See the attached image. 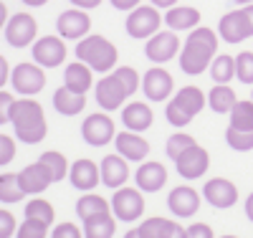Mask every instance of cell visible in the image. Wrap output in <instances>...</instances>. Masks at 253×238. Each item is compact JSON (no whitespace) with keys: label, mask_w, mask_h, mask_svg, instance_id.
<instances>
[{"label":"cell","mask_w":253,"mask_h":238,"mask_svg":"<svg viewBox=\"0 0 253 238\" xmlns=\"http://www.w3.org/2000/svg\"><path fill=\"white\" fill-rule=\"evenodd\" d=\"M187 238H215V236L208 223H193L187 228Z\"/></svg>","instance_id":"bcb514c9"},{"label":"cell","mask_w":253,"mask_h":238,"mask_svg":"<svg viewBox=\"0 0 253 238\" xmlns=\"http://www.w3.org/2000/svg\"><path fill=\"white\" fill-rule=\"evenodd\" d=\"M236 101H238L236 92L230 89V86H225V84L213 86V89H210V94H208L210 109L218 112V114H230V112H233V106H236Z\"/></svg>","instance_id":"f1b7e54d"},{"label":"cell","mask_w":253,"mask_h":238,"mask_svg":"<svg viewBox=\"0 0 253 238\" xmlns=\"http://www.w3.org/2000/svg\"><path fill=\"white\" fill-rule=\"evenodd\" d=\"M114 233H117V215L112 210L84 221V238H112Z\"/></svg>","instance_id":"4316f807"},{"label":"cell","mask_w":253,"mask_h":238,"mask_svg":"<svg viewBox=\"0 0 253 238\" xmlns=\"http://www.w3.org/2000/svg\"><path fill=\"white\" fill-rule=\"evenodd\" d=\"M203 198L213 208H233L238 200V188L225 178H213L203 185Z\"/></svg>","instance_id":"e0dca14e"},{"label":"cell","mask_w":253,"mask_h":238,"mask_svg":"<svg viewBox=\"0 0 253 238\" xmlns=\"http://www.w3.org/2000/svg\"><path fill=\"white\" fill-rule=\"evenodd\" d=\"M167 205H170V210L177 218H190V215H195L198 208H200V192L195 188H187V185L172 188L170 198H167Z\"/></svg>","instance_id":"ffe728a7"},{"label":"cell","mask_w":253,"mask_h":238,"mask_svg":"<svg viewBox=\"0 0 253 238\" xmlns=\"http://www.w3.org/2000/svg\"><path fill=\"white\" fill-rule=\"evenodd\" d=\"M91 71H94V69L86 66L84 61L69 63L66 74H63V86H66V89H71V92H76V94H86V92L91 89V84H94Z\"/></svg>","instance_id":"484cf974"},{"label":"cell","mask_w":253,"mask_h":238,"mask_svg":"<svg viewBox=\"0 0 253 238\" xmlns=\"http://www.w3.org/2000/svg\"><path fill=\"white\" fill-rule=\"evenodd\" d=\"M134 180H137V188L142 192H157L165 188L167 183V170L162 162H142L134 172Z\"/></svg>","instance_id":"7402d4cb"},{"label":"cell","mask_w":253,"mask_h":238,"mask_svg":"<svg viewBox=\"0 0 253 238\" xmlns=\"http://www.w3.org/2000/svg\"><path fill=\"white\" fill-rule=\"evenodd\" d=\"M129 160H124L119 152L117 155H107L101 160V183L107 188H122L126 180H129Z\"/></svg>","instance_id":"cb8c5ba5"},{"label":"cell","mask_w":253,"mask_h":238,"mask_svg":"<svg viewBox=\"0 0 253 238\" xmlns=\"http://www.w3.org/2000/svg\"><path fill=\"white\" fill-rule=\"evenodd\" d=\"M112 213L124 223L139 221L142 213H144L142 190H137V188H117L114 195H112Z\"/></svg>","instance_id":"52a82bcc"},{"label":"cell","mask_w":253,"mask_h":238,"mask_svg":"<svg viewBox=\"0 0 253 238\" xmlns=\"http://www.w3.org/2000/svg\"><path fill=\"white\" fill-rule=\"evenodd\" d=\"M69 180H71V185H74L76 190L89 192V190H94V188L101 183V167H99L94 160H89V157H81V160H76V162L71 165Z\"/></svg>","instance_id":"d6986e66"},{"label":"cell","mask_w":253,"mask_h":238,"mask_svg":"<svg viewBox=\"0 0 253 238\" xmlns=\"http://www.w3.org/2000/svg\"><path fill=\"white\" fill-rule=\"evenodd\" d=\"M124 238H142V236H139V231H137V228H132V231H126V236H124Z\"/></svg>","instance_id":"9f6ffc18"},{"label":"cell","mask_w":253,"mask_h":238,"mask_svg":"<svg viewBox=\"0 0 253 238\" xmlns=\"http://www.w3.org/2000/svg\"><path fill=\"white\" fill-rule=\"evenodd\" d=\"M172 89H175V81L170 71H165L162 66H152L142 76V92L150 101H165L172 94Z\"/></svg>","instance_id":"2e32d148"},{"label":"cell","mask_w":253,"mask_h":238,"mask_svg":"<svg viewBox=\"0 0 253 238\" xmlns=\"http://www.w3.org/2000/svg\"><path fill=\"white\" fill-rule=\"evenodd\" d=\"M112 210V203H107V198L96 195V192H86V195H81L79 203H76V213L81 221L91 218V215H99V213H109Z\"/></svg>","instance_id":"4dcf8cb0"},{"label":"cell","mask_w":253,"mask_h":238,"mask_svg":"<svg viewBox=\"0 0 253 238\" xmlns=\"http://www.w3.org/2000/svg\"><path fill=\"white\" fill-rule=\"evenodd\" d=\"M210 76H213L215 84H228L230 79L236 76V58L228 56V53L215 56L213 63H210Z\"/></svg>","instance_id":"d6a6232c"},{"label":"cell","mask_w":253,"mask_h":238,"mask_svg":"<svg viewBox=\"0 0 253 238\" xmlns=\"http://www.w3.org/2000/svg\"><path fill=\"white\" fill-rule=\"evenodd\" d=\"M10 122H13V129H15V137L20 142H26V144H38V142H43L46 135H48L43 106H41L33 96L15 99Z\"/></svg>","instance_id":"7a4b0ae2"},{"label":"cell","mask_w":253,"mask_h":238,"mask_svg":"<svg viewBox=\"0 0 253 238\" xmlns=\"http://www.w3.org/2000/svg\"><path fill=\"white\" fill-rule=\"evenodd\" d=\"M15 157V140L8 135H0V167L10 165Z\"/></svg>","instance_id":"b9f144b4"},{"label":"cell","mask_w":253,"mask_h":238,"mask_svg":"<svg viewBox=\"0 0 253 238\" xmlns=\"http://www.w3.org/2000/svg\"><path fill=\"white\" fill-rule=\"evenodd\" d=\"M71 5L81 8V10H91V8H99L101 0H71Z\"/></svg>","instance_id":"681fc988"},{"label":"cell","mask_w":253,"mask_h":238,"mask_svg":"<svg viewBox=\"0 0 253 238\" xmlns=\"http://www.w3.org/2000/svg\"><path fill=\"white\" fill-rule=\"evenodd\" d=\"M8 20H10V18H8V5L3 3V0H0V28H5Z\"/></svg>","instance_id":"f907efd6"},{"label":"cell","mask_w":253,"mask_h":238,"mask_svg":"<svg viewBox=\"0 0 253 238\" xmlns=\"http://www.w3.org/2000/svg\"><path fill=\"white\" fill-rule=\"evenodd\" d=\"M220 238H238V236H220Z\"/></svg>","instance_id":"680465c9"},{"label":"cell","mask_w":253,"mask_h":238,"mask_svg":"<svg viewBox=\"0 0 253 238\" xmlns=\"http://www.w3.org/2000/svg\"><path fill=\"white\" fill-rule=\"evenodd\" d=\"M218 51V33L205 26H198L190 31L185 46L180 51V69L190 76L205 74Z\"/></svg>","instance_id":"6da1fadb"},{"label":"cell","mask_w":253,"mask_h":238,"mask_svg":"<svg viewBox=\"0 0 253 238\" xmlns=\"http://www.w3.org/2000/svg\"><path fill=\"white\" fill-rule=\"evenodd\" d=\"M182 51V43L177 38V31H157L152 38H147L144 56L155 63H167Z\"/></svg>","instance_id":"9c48e42d"},{"label":"cell","mask_w":253,"mask_h":238,"mask_svg":"<svg viewBox=\"0 0 253 238\" xmlns=\"http://www.w3.org/2000/svg\"><path fill=\"white\" fill-rule=\"evenodd\" d=\"M46 3H48V0H23V5H31V8H41Z\"/></svg>","instance_id":"db71d44e"},{"label":"cell","mask_w":253,"mask_h":238,"mask_svg":"<svg viewBox=\"0 0 253 238\" xmlns=\"http://www.w3.org/2000/svg\"><path fill=\"white\" fill-rule=\"evenodd\" d=\"M225 140H228V144L233 147L236 152H248V149H253V132H243V129L228 127L225 129Z\"/></svg>","instance_id":"8d00e7d4"},{"label":"cell","mask_w":253,"mask_h":238,"mask_svg":"<svg viewBox=\"0 0 253 238\" xmlns=\"http://www.w3.org/2000/svg\"><path fill=\"white\" fill-rule=\"evenodd\" d=\"M53 106H56L58 114L76 117V114L84 112V106H86V94H76V92L66 89V86H61L53 94Z\"/></svg>","instance_id":"83f0119b"},{"label":"cell","mask_w":253,"mask_h":238,"mask_svg":"<svg viewBox=\"0 0 253 238\" xmlns=\"http://www.w3.org/2000/svg\"><path fill=\"white\" fill-rule=\"evenodd\" d=\"M48 223H43V221H36V218H26L23 223L18 226V231H15V236L18 238H46V233H48Z\"/></svg>","instance_id":"f35d334b"},{"label":"cell","mask_w":253,"mask_h":238,"mask_svg":"<svg viewBox=\"0 0 253 238\" xmlns=\"http://www.w3.org/2000/svg\"><path fill=\"white\" fill-rule=\"evenodd\" d=\"M41 162H43L46 170L51 172V180L53 183L63 180V178H66V172L71 170V165L66 162V157H63L61 152H56V149H48V152L41 155Z\"/></svg>","instance_id":"e575fe53"},{"label":"cell","mask_w":253,"mask_h":238,"mask_svg":"<svg viewBox=\"0 0 253 238\" xmlns=\"http://www.w3.org/2000/svg\"><path fill=\"white\" fill-rule=\"evenodd\" d=\"M251 99H253V96H251Z\"/></svg>","instance_id":"91938a15"},{"label":"cell","mask_w":253,"mask_h":238,"mask_svg":"<svg viewBox=\"0 0 253 238\" xmlns=\"http://www.w3.org/2000/svg\"><path fill=\"white\" fill-rule=\"evenodd\" d=\"M26 218H36V221H43V223L53 226L56 210H53V205H51L46 198H33V200L26 205Z\"/></svg>","instance_id":"d590c367"},{"label":"cell","mask_w":253,"mask_h":238,"mask_svg":"<svg viewBox=\"0 0 253 238\" xmlns=\"http://www.w3.org/2000/svg\"><path fill=\"white\" fill-rule=\"evenodd\" d=\"M193 144H198L190 135H185V132H177V135H172L170 140H167V147H165V152H167V157L170 160H177L185 149H190Z\"/></svg>","instance_id":"74e56055"},{"label":"cell","mask_w":253,"mask_h":238,"mask_svg":"<svg viewBox=\"0 0 253 238\" xmlns=\"http://www.w3.org/2000/svg\"><path fill=\"white\" fill-rule=\"evenodd\" d=\"M233 3H238V5H248V3H253V0H233Z\"/></svg>","instance_id":"6f0895ef"},{"label":"cell","mask_w":253,"mask_h":238,"mask_svg":"<svg viewBox=\"0 0 253 238\" xmlns=\"http://www.w3.org/2000/svg\"><path fill=\"white\" fill-rule=\"evenodd\" d=\"M175 167H177V172L182 178L198 180V178L205 175L208 167H210V155H208V149H203L200 144H193L175 160Z\"/></svg>","instance_id":"9a60e30c"},{"label":"cell","mask_w":253,"mask_h":238,"mask_svg":"<svg viewBox=\"0 0 253 238\" xmlns=\"http://www.w3.org/2000/svg\"><path fill=\"white\" fill-rule=\"evenodd\" d=\"M10 79V63H8V58L0 53V89L5 86V81Z\"/></svg>","instance_id":"7dc6e473"},{"label":"cell","mask_w":253,"mask_h":238,"mask_svg":"<svg viewBox=\"0 0 253 238\" xmlns=\"http://www.w3.org/2000/svg\"><path fill=\"white\" fill-rule=\"evenodd\" d=\"M114 74H117V76H119V81L124 84V89L129 92V96H132L137 89H142V79H139L137 69H132V66H117V69H114Z\"/></svg>","instance_id":"ab89813d"},{"label":"cell","mask_w":253,"mask_h":238,"mask_svg":"<svg viewBox=\"0 0 253 238\" xmlns=\"http://www.w3.org/2000/svg\"><path fill=\"white\" fill-rule=\"evenodd\" d=\"M236 76L243 84H253V51H243L236 56Z\"/></svg>","instance_id":"60d3db41"},{"label":"cell","mask_w":253,"mask_h":238,"mask_svg":"<svg viewBox=\"0 0 253 238\" xmlns=\"http://www.w3.org/2000/svg\"><path fill=\"white\" fill-rule=\"evenodd\" d=\"M38 38V23L31 13H15L10 15L8 26H5V41L13 48H26L33 46Z\"/></svg>","instance_id":"ba28073f"},{"label":"cell","mask_w":253,"mask_h":238,"mask_svg":"<svg viewBox=\"0 0 253 238\" xmlns=\"http://www.w3.org/2000/svg\"><path fill=\"white\" fill-rule=\"evenodd\" d=\"M13 104H15V96L5 89H0V124L10 122V114H13Z\"/></svg>","instance_id":"ee69618b"},{"label":"cell","mask_w":253,"mask_h":238,"mask_svg":"<svg viewBox=\"0 0 253 238\" xmlns=\"http://www.w3.org/2000/svg\"><path fill=\"white\" fill-rule=\"evenodd\" d=\"M170 238H187V228H182V226H177V228H175V233H172Z\"/></svg>","instance_id":"11a10c76"},{"label":"cell","mask_w":253,"mask_h":238,"mask_svg":"<svg viewBox=\"0 0 253 238\" xmlns=\"http://www.w3.org/2000/svg\"><path fill=\"white\" fill-rule=\"evenodd\" d=\"M56 31L63 41H81L86 38L91 31V18L86 10L81 8H71V10H63L56 20Z\"/></svg>","instance_id":"8fae6325"},{"label":"cell","mask_w":253,"mask_h":238,"mask_svg":"<svg viewBox=\"0 0 253 238\" xmlns=\"http://www.w3.org/2000/svg\"><path fill=\"white\" fill-rule=\"evenodd\" d=\"M122 122L132 132H144V129L152 127L155 112H152V106H147V101H132V104L122 106Z\"/></svg>","instance_id":"603a6c76"},{"label":"cell","mask_w":253,"mask_h":238,"mask_svg":"<svg viewBox=\"0 0 253 238\" xmlns=\"http://www.w3.org/2000/svg\"><path fill=\"white\" fill-rule=\"evenodd\" d=\"M218 36L228 43H241L246 38L253 36V26H251V20L246 15L243 8L238 10H230L220 18V23H218Z\"/></svg>","instance_id":"5bb4252c"},{"label":"cell","mask_w":253,"mask_h":238,"mask_svg":"<svg viewBox=\"0 0 253 238\" xmlns=\"http://www.w3.org/2000/svg\"><path fill=\"white\" fill-rule=\"evenodd\" d=\"M18 180H20V188H23V192H28V195H38V192H43L53 180H51V172L46 170L43 162H33L28 167H23L18 172Z\"/></svg>","instance_id":"44dd1931"},{"label":"cell","mask_w":253,"mask_h":238,"mask_svg":"<svg viewBox=\"0 0 253 238\" xmlns=\"http://www.w3.org/2000/svg\"><path fill=\"white\" fill-rule=\"evenodd\" d=\"M165 23L170 31H193L200 26V10L193 5H175L165 13Z\"/></svg>","instance_id":"d4e9b609"},{"label":"cell","mask_w":253,"mask_h":238,"mask_svg":"<svg viewBox=\"0 0 253 238\" xmlns=\"http://www.w3.org/2000/svg\"><path fill=\"white\" fill-rule=\"evenodd\" d=\"M109 3H112L117 10H134L142 0H109Z\"/></svg>","instance_id":"c3c4849f"},{"label":"cell","mask_w":253,"mask_h":238,"mask_svg":"<svg viewBox=\"0 0 253 238\" xmlns=\"http://www.w3.org/2000/svg\"><path fill=\"white\" fill-rule=\"evenodd\" d=\"M230 127L243 129V132H253V99L236 101L233 112H230Z\"/></svg>","instance_id":"836d02e7"},{"label":"cell","mask_w":253,"mask_h":238,"mask_svg":"<svg viewBox=\"0 0 253 238\" xmlns=\"http://www.w3.org/2000/svg\"><path fill=\"white\" fill-rule=\"evenodd\" d=\"M10 84L18 94L36 96L38 92H43V86H46V71H43V66H38V63L23 61L10 71Z\"/></svg>","instance_id":"8992f818"},{"label":"cell","mask_w":253,"mask_h":238,"mask_svg":"<svg viewBox=\"0 0 253 238\" xmlns=\"http://www.w3.org/2000/svg\"><path fill=\"white\" fill-rule=\"evenodd\" d=\"M33 61L38 66H61L66 61V41L61 36H43V38H36L33 43Z\"/></svg>","instance_id":"7c38bea8"},{"label":"cell","mask_w":253,"mask_h":238,"mask_svg":"<svg viewBox=\"0 0 253 238\" xmlns=\"http://www.w3.org/2000/svg\"><path fill=\"white\" fill-rule=\"evenodd\" d=\"M15 231H18L15 215L5 208H0V238H10V236H15Z\"/></svg>","instance_id":"7bdbcfd3"},{"label":"cell","mask_w":253,"mask_h":238,"mask_svg":"<svg viewBox=\"0 0 253 238\" xmlns=\"http://www.w3.org/2000/svg\"><path fill=\"white\" fill-rule=\"evenodd\" d=\"M81 137L86 140L91 147H104V144H109L117 137V127H114L109 114L96 112V114H89L86 119H84Z\"/></svg>","instance_id":"30bf717a"},{"label":"cell","mask_w":253,"mask_h":238,"mask_svg":"<svg viewBox=\"0 0 253 238\" xmlns=\"http://www.w3.org/2000/svg\"><path fill=\"white\" fill-rule=\"evenodd\" d=\"M76 58L84 61L86 66H91L99 74H109V71L117 69L119 51H117V46L109 38H104V36H86V38L79 41Z\"/></svg>","instance_id":"3957f363"},{"label":"cell","mask_w":253,"mask_h":238,"mask_svg":"<svg viewBox=\"0 0 253 238\" xmlns=\"http://www.w3.org/2000/svg\"><path fill=\"white\" fill-rule=\"evenodd\" d=\"M246 215H248V221L253 223V192H251L248 200H246Z\"/></svg>","instance_id":"f5cc1de1"},{"label":"cell","mask_w":253,"mask_h":238,"mask_svg":"<svg viewBox=\"0 0 253 238\" xmlns=\"http://www.w3.org/2000/svg\"><path fill=\"white\" fill-rule=\"evenodd\" d=\"M205 94L198 86H182V89L172 96V101H167L165 106V117L172 127H187L190 119L198 117L205 106Z\"/></svg>","instance_id":"277c9868"},{"label":"cell","mask_w":253,"mask_h":238,"mask_svg":"<svg viewBox=\"0 0 253 238\" xmlns=\"http://www.w3.org/2000/svg\"><path fill=\"white\" fill-rule=\"evenodd\" d=\"M175 228H177V223L162 218V215H152V218H147L137 226L142 238H170L175 233Z\"/></svg>","instance_id":"f546056e"},{"label":"cell","mask_w":253,"mask_h":238,"mask_svg":"<svg viewBox=\"0 0 253 238\" xmlns=\"http://www.w3.org/2000/svg\"><path fill=\"white\" fill-rule=\"evenodd\" d=\"M51 238H84V231L74 223H58L51 231Z\"/></svg>","instance_id":"f6af8a7d"},{"label":"cell","mask_w":253,"mask_h":238,"mask_svg":"<svg viewBox=\"0 0 253 238\" xmlns=\"http://www.w3.org/2000/svg\"><path fill=\"white\" fill-rule=\"evenodd\" d=\"M129 92L124 89V84L119 81V76L112 71V74H104V79L96 84V101L104 112H114L119 106H124Z\"/></svg>","instance_id":"4fadbf2b"},{"label":"cell","mask_w":253,"mask_h":238,"mask_svg":"<svg viewBox=\"0 0 253 238\" xmlns=\"http://www.w3.org/2000/svg\"><path fill=\"white\" fill-rule=\"evenodd\" d=\"M23 195L18 172H0V203H20Z\"/></svg>","instance_id":"1f68e13d"},{"label":"cell","mask_w":253,"mask_h":238,"mask_svg":"<svg viewBox=\"0 0 253 238\" xmlns=\"http://www.w3.org/2000/svg\"><path fill=\"white\" fill-rule=\"evenodd\" d=\"M165 23V18L160 15V8L155 5H137L134 10H129L126 18V33L132 38H152Z\"/></svg>","instance_id":"5b68a950"},{"label":"cell","mask_w":253,"mask_h":238,"mask_svg":"<svg viewBox=\"0 0 253 238\" xmlns=\"http://www.w3.org/2000/svg\"><path fill=\"white\" fill-rule=\"evenodd\" d=\"M114 147H117V152L129 162H142L150 155V142L142 137V132H132V129L119 132L114 137Z\"/></svg>","instance_id":"ac0fdd59"},{"label":"cell","mask_w":253,"mask_h":238,"mask_svg":"<svg viewBox=\"0 0 253 238\" xmlns=\"http://www.w3.org/2000/svg\"><path fill=\"white\" fill-rule=\"evenodd\" d=\"M152 5H155V8H165V10H170V8H175V5H177V0H152Z\"/></svg>","instance_id":"816d5d0a"}]
</instances>
